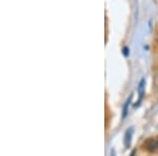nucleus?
<instances>
[{
	"label": "nucleus",
	"instance_id": "1",
	"mask_svg": "<svg viewBox=\"0 0 158 156\" xmlns=\"http://www.w3.org/2000/svg\"><path fill=\"white\" fill-rule=\"evenodd\" d=\"M142 150L147 151L149 153H154L158 151V136L147 138L142 142Z\"/></svg>",
	"mask_w": 158,
	"mask_h": 156
},
{
	"label": "nucleus",
	"instance_id": "2",
	"mask_svg": "<svg viewBox=\"0 0 158 156\" xmlns=\"http://www.w3.org/2000/svg\"><path fill=\"white\" fill-rule=\"evenodd\" d=\"M133 133H134V128L131 127L129 128L128 130L126 131V134H124V147L126 148H130L131 145V141H132V136H133Z\"/></svg>",
	"mask_w": 158,
	"mask_h": 156
},
{
	"label": "nucleus",
	"instance_id": "3",
	"mask_svg": "<svg viewBox=\"0 0 158 156\" xmlns=\"http://www.w3.org/2000/svg\"><path fill=\"white\" fill-rule=\"evenodd\" d=\"M144 88H146V79L142 78L141 80H140V82L138 84V94H139V100L138 102L141 101L142 97L144 95Z\"/></svg>",
	"mask_w": 158,
	"mask_h": 156
},
{
	"label": "nucleus",
	"instance_id": "4",
	"mask_svg": "<svg viewBox=\"0 0 158 156\" xmlns=\"http://www.w3.org/2000/svg\"><path fill=\"white\" fill-rule=\"evenodd\" d=\"M132 98H133V94H131L129 98L127 99V101L124 102V104H123V109H122V118H126L127 114H128L129 106H130V103H131V101H132Z\"/></svg>",
	"mask_w": 158,
	"mask_h": 156
},
{
	"label": "nucleus",
	"instance_id": "5",
	"mask_svg": "<svg viewBox=\"0 0 158 156\" xmlns=\"http://www.w3.org/2000/svg\"><path fill=\"white\" fill-rule=\"evenodd\" d=\"M122 52H123V55L124 56H128L129 55V48H127V47H124L123 50H122Z\"/></svg>",
	"mask_w": 158,
	"mask_h": 156
},
{
	"label": "nucleus",
	"instance_id": "6",
	"mask_svg": "<svg viewBox=\"0 0 158 156\" xmlns=\"http://www.w3.org/2000/svg\"><path fill=\"white\" fill-rule=\"evenodd\" d=\"M111 156H116V153H115V151H114V150L111 151Z\"/></svg>",
	"mask_w": 158,
	"mask_h": 156
},
{
	"label": "nucleus",
	"instance_id": "7",
	"mask_svg": "<svg viewBox=\"0 0 158 156\" xmlns=\"http://www.w3.org/2000/svg\"><path fill=\"white\" fill-rule=\"evenodd\" d=\"M135 153H136V150H133V151H132V153H131V155H130V156H135Z\"/></svg>",
	"mask_w": 158,
	"mask_h": 156
}]
</instances>
